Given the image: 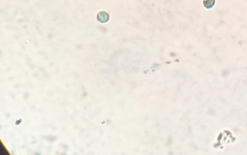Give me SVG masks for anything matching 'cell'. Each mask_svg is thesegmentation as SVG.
Returning <instances> with one entry per match:
<instances>
[{"label": "cell", "instance_id": "1", "mask_svg": "<svg viewBox=\"0 0 247 155\" xmlns=\"http://www.w3.org/2000/svg\"><path fill=\"white\" fill-rule=\"evenodd\" d=\"M109 16L108 14L104 12H101L97 15V20L101 23H106L108 21Z\"/></svg>", "mask_w": 247, "mask_h": 155}, {"label": "cell", "instance_id": "2", "mask_svg": "<svg viewBox=\"0 0 247 155\" xmlns=\"http://www.w3.org/2000/svg\"><path fill=\"white\" fill-rule=\"evenodd\" d=\"M215 3V0H205L203 4L207 9H211L214 6Z\"/></svg>", "mask_w": 247, "mask_h": 155}]
</instances>
